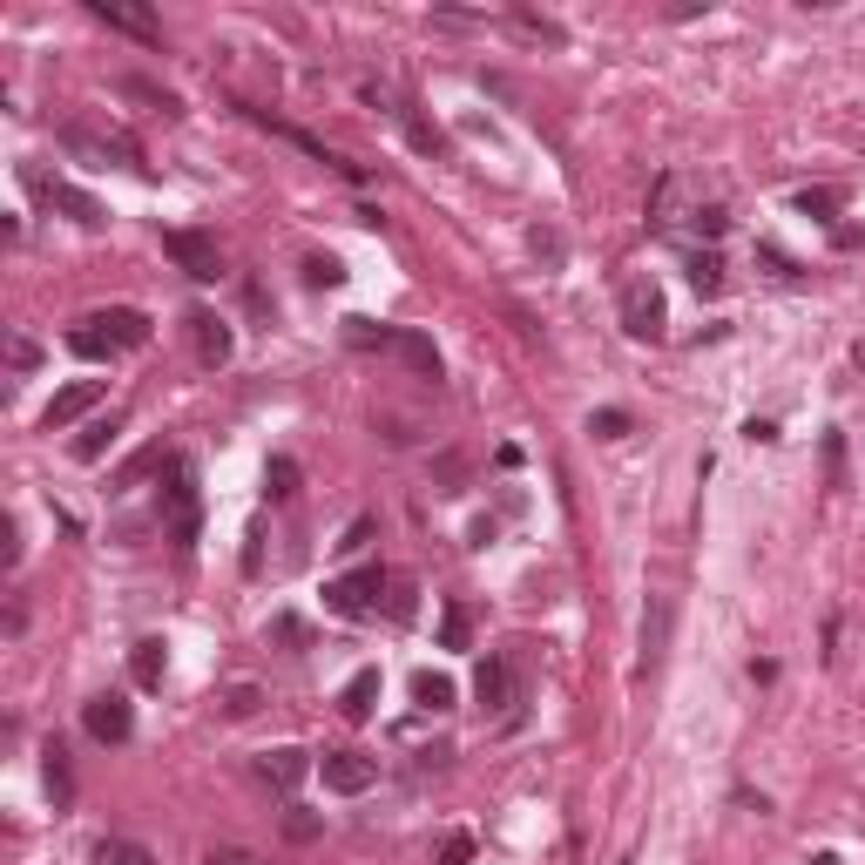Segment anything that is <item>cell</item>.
<instances>
[{"label":"cell","mask_w":865,"mask_h":865,"mask_svg":"<svg viewBox=\"0 0 865 865\" xmlns=\"http://www.w3.org/2000/svg\"><path fill=\"white\" fill-rule=\"evenodd\" d=\"M162 250L177 257V265H183L197 285H210V278L223 271V257H217V243H210L203 230H162Z\"/></svg>","instance_id":"cell-6"},{"label":"cell","mask_w":865,"mask_h":865,"mask_svg":"<svg viewBox=\"0 0 865 865\" xmlns=\"http://www.w3.org/2000/svg\"><path fill=\"white\" fill-rule=\"evenodd\" d=\"M28 183H34V190H41V197H48L54 210H68V217L81 223V230H102V223H109V210H102V203H96L89 190H74V183H41L34 169H28Z\"/></svg>","instance_id":"cell-10"},{"label":"cell","mask_w":865,"mask_h":865,"mask_svg":"<svg viewBox=\"0 0 865 865\" xmlns=\"http://www.w3.org/2000/svg\"><path fill=\"white\" fill-rule=\"evenodd\" d=\"M285 832H291V838H318L325 825H318L311 812H298V805H291V812H285Z\"/></svg>","instance_id":"cell-36"},{"label":"cell","mask_w":865,"mask_h":865,"mask_svg":"<svg viewBox=\"0 0 865 865\" xmlns=\"http://www.w3.org/2000/svg\"><path fill=\"white\" fill-rule=\"evenodd\" d=\"M798 210H812V217H825V210H838V197H832V190H805V197H798Z\"/></svg>","instance_id":"cell-37"},{"label":"cell","mask_w":865,"mask_h":865,"mask_svg":"<svg viewBox=\"0 0 865 865\" xmlns=\"http://www.w3.org/2000/svg\"><path fill=\"white\" fill-rule=\"evenodd\" d=\"M412 704H419V710H454V683L432 676V669H419V676H412Z\"/></svg>","instance_id":"cell-17"},{"label":"cell","mask_w":865,"mask_h":865,"mask_svg":"<svg viewBox=\"0 0 865 865\" xmlns=\"http://www.w3.org/2000/svg\"><path fill=\"white\" fill-rule=\"evenodd\" d=\"M689 285H697L704 298H717V291H724V257H717V250H697V257H689Z\"/></svg>","instance_id":"cell-21"},{"label":"cell","mask_w":865,"mask_h":865,"mask_svg":"<svg viewBox=\"0 0 865 865\" xmlns=\"http://www.w3.org/2000/svg\"><path fill=\"white\" fill-rule=\"evenodd\" d=\"M89 858H96V865H156V858H149V845H136V838H102Z\"/></svg>","instance_id":"cell-20"},{"label":"cell","mask_w":865,"mask_h":865,"mask_svg":"<svg viewBox=\"0 0 865 865\" xmlns=\"http://www.w3.org/2000/svg\"><path fill=\"white\" fill-rule=\"evenodd\" d=\"M102 392H109L102 379H74V386H61V392L48 399V412H41V426H48V432H61V426H74L81 412H89V406L102 399Z\"/></svg>","instance_id":"cell-11"},{"label":"cell","mask_w":865,"mask_h":865,"mask_svg":"<svg viewBox=\"0 0 865 865\" xmlns=\"http://www.w3.org/2000/svg\"><path fill=\"white\" fill-rule=\"evenodd\" d=\"M48 792H54V805H68V792H74V785H68V750H61V744H48Z\"/></svg>","instance_id":"cell-27"},{"label":"cell","mask_w":865,"mask_h":865,"mask_svg":"<svg viewBox=\"0 0 865 865\" xmlns=\"http://www.w3.org/2000/svg\"><path fill=\"white\" fill-rule=\"evenodd\" d=\"M81 730H89L96 744H129L136 717H129V704L116 697V689H102V697H89V704H81Z\"/></svg>","instance_id":"cell-5"},{"label":"cell","mask_w":865,"mask_h":865,"mask_svg":"<svg viewBox=\"0 0 865 865\" xmlns=\"http://www.w3.org/2000/svg\"><path fill=\"white\" fill-rule=\"evenodd\" d=\"M318 777H325V792H338V798H359V792H372L379 764H372V757H359V750H325V757H318Z\"/></svg>","instance_id":"cell-4"},{"label":"cell","mask_w":865,"mask_h":865,"mask_svg":"<svg viewBox=\"0 0 865 865\" xmlns=\"http://www.w3.org/2000/svg\"><path fill=\"white\" fill-rule=\"evenodd\" d=\"M663 291H656V278H629L623 285V331L629 338H663Z\"/></svg>","instance_id":"cell-3"},{"label":"cell","mask_w":865,"mask_h":865,"mask_svg":"<svg viewBox=\"0 0 865 865\" xmlns=\"http://www.w3.org/2000/svg\"><path fill=\"white\" fill-rule=\"evenodd\" d=\"M96 14H102L109 28H122V34H142V41H156V21H149L142 8H116V0H96Z\"/></svg>","instance_id":"cell-18"},{"label":"cell","mask_w":865,"mask_h":865,"mask_svg":"<svg viewBox=\"0 0 865 865\" xmlns=\"http://www.w3.org/2000/svg\"><path fill=\"white\" fill-rule=\"evenodd\" d=\"M474 858V838L467 832H447V845H440V865H467Z\"/></svg>","instance_id":"cell-34"},{"label":"cell","mask_w":865,"mask_h":865,"mask_svg":"<svg viewBox=\"0 0 865 865\" xmlns=\"http://www.w3.org/2000/svg\"><path fill=\"white\" fill-rule=\"evenodd\" d=\"M265 487H271V500H291V494H298V460L278 454V460L265 467Z\"/></svg>","instance_id":"cell-26"},{"label":"cell","mask_w":865,"mask_h":865,"mask_svg":"<svg viewBox=\"0 0 865 865\" xmlns=\"http://www.w3.org/2000/svg\"><path fill=\"white\" fill-rule=\"evenodd\" d=\"M805 865H838V858H832V852H812V858H805Z\"/></svg>","instance_id":"cell-41"},{"label":"cell","mask_w":865,"mask_h":865,"mask_svg":"<svg viewBox=\"0 0 865 865\" xmlns=\"http://www.w3.org/2000/svg\"><path fill=\"white\" fill-rule=\"evenodd\" d=\"M474 697H480V710H494V717H507V724H514V704H521V689H514L507 656H487V663L474 669Z\"/></svg>","instance_id":"cell-8"},{"label":"cell","mask_w":865,"mask_h":865,"mask_svg":"<svg viewBox=\"0 0 865 865\" xmlns=\"http://www.w3.org/2000/svg\"><path fill=\"white\" fill-rule=\"evenodd\" d=\"M386 616H392V623H406V616H412V581H406V575H392V581H386Z\"/></svg>","instance_id":"cell-30"},{"label":"cell","mask_w":865,"mask_h":865,"mask_svg":"<svg viewBox=\"0 0 865 865\" xmlns=\"http://www.w3.org/2000/svg\"><path fill=\"white\" fill-rule=\"evenodd\" d=\"M129 669H136V683H142V689H156V683H162V669H169V649H162V643L149 636V643H136Z\"/></svg>","instance_id":"cell-16"},{"label":"cell","mask_w":865,"mask_h":865,"mask_svg":"<svg viewBox=\"0 0 865 865\" xmlns=\"http://www.w3.org/2000/svg\"><path fill=\"white\" fill-rule=\"evenodd\" d=\"M8 359H14L21 372H28V366H41V352H34V345H28V338H14V345H8Z\"/></svg>","instance_id":"cell-38"},{"label":"cell","mask_w":865,"mask_h":865,"mask_svg":"<svg viewBox=\"0 0 865 865\" xmlns=\"http://www.w3.org/2000/svg\"><path fill=\"white\" fill-rule=\"evenodd\" d=\"M305 770H311V757H305V750H291V744L265 757V777H271L278 792H298V785H305Z\"/></svg>","instance_id":"cell-15"},{"label":"cell","mask_w":865,"mask_h":865,"mask_svg":"<svg viewBox=\"0 0 865 865\" xmlns=\"http://www.w3.org/2000/svg\"><path fill=\"white\" fill-rule=\"evenodd\" d=\"M116 426H122L116 412H109V419H96V426H89V432H81V440H74V460H102V447L116 440Z\"/></svg>","instance_id":"cell-24"},{"label":"cell","mask_w":865,"mask_h":865,"mask_svg":"<svg viewBox=\"0 0 865 865\" xmlns=\"http://www.w3.org/2000/svg\"><path fill=\"white\" fill-rule=\"evenodd\" d=\"M89 331H102L116 352H136V345H149V311H136V305H109V311H89L81 318Z\"/></svg>","instance_id":"cell-7"},{"label":"cell","mask_w":865,"mask_h":865,"mask_svg":"<svg viewBox=\"0 0 865 865\" xmlns=\"http://www.w3.org/2000/svg\"><path fill=\"white\" fill-rule=\"evenodd\" d=\"M366 541H372V521H352V528H345V541H338V548L352 555V548H366Z\"/></svg>","instance_id":"cell-39"},{"label":"cell","mask_w":865,"mask_h":865,"mask_svg":"<svg viewBox=\"0 0 865 865\" xmlns=\"http://www.w3.org/2000/svg\"><path fill=\"white\" fill-rule=\"evenodd\" d=\"M61 149L89 156V162H136V142H129V136H96V129H81V122L61 129Z\"/></svg>","instance_id":"cell-12"},{"label":"cell","mask_w":865,"mask_h":865,"mask_svg":"<svg viewBox=\"0 0 865 865\" xmlns=\"http://www.w3.org/2000/svg\"><path fill=\"white\" fill-rule=\"evenodd\" d=\"M386 581H392L386 568H352V575L325 581V609H331V616H345V623H359V616H372V601H379V588H386Z\"/></svg>","instance_id":"cell-2"},{"label":"cell","mask_w":865,"mask_h":865,"mask_svg":"<svg viewBox=\"0 0 865 865\" xmlns=\"http://www.w3.org/2000/svg\"><path fill=\"white\" fill-rule=\"evenodd\" d=\"M345 338H352L359 352H392V359H406L419 379L440 386V352H432L426 331H399V325H372V318H345Z\"/></svg>","instance_id":"cell-1"},{"label":"cell","mask_w":865,"mask_h":865,"mask_svg":"<svg viewBox=\"0 0 865 865\" xmlns=\"http://www.w3.org/2000/svg\"><path fill=\"white\" fill-rule=\"evenodd\" d=\"M535 250H541L548 265H555V257H561V237H555V230H535Z\"/></svg>","instance_id":"cell-40"},{"label":"cell","mask_w":865,"mask_h":865,"mask_svg":"<svg viewBox=\"0 0 865 865\" xmlns=\"http://www.w3.org/2000/svg\"><path fill=\"white\" fill-rule=\"evenodd\" d=\"M116 89H122V96H136V102H156L162 116H177V109H183V102H177V96H169V89H156V81H142V74H122V81H116Z\"/></svg>","instance_id":"cell-23"},{"label":"cell","mask_w":865,"mask_h":865,"mask_svg":"<svg viewBox=\"0 0 865 865\" xmlns=\"http://www.w3.org/2000/svg\"><path fill=\"white\" fill-rule=\"evenodd\" d=\"M265 636H271V643H305L311 629H305L298 616H271V629H265Z\"/></svg>","instance_id":"cell-33"},{"label":"cell","mask_w":865,"mask_h":865,"mask_svg":"<svg viewBox=\"0 0 865 865\" xmlns=\"http://www.w3.org/2000/svg\"><path fill=\"white\" fill-rule=\"evenodd\" d=\"M203 865H265L257 852H243V845H210L203 852Z\"/></svg>","instance_id":"cell-32"},{"label":"cell","mask_w":865,"mask_h":865,"mask_svg":"<svg viewBox=\"0 0 865 865\" xmlns=\"http://www.w3.org/2000/svg\"><path fill=\"white\" fill-rule=\"evenodd\" d=\"M440 643H447V649H467V609H460V601H447V609H440Z\"/></svg>","instance_id":"cell-28"},{"label":"cell","mask_w":865,"mask_h":865,"mask_svg":"<svg viewBox=\"0 0 865 865\" xmlns=\"http://www.w3.org/2000/svg\"><path fill=\"white\" fill-rule=\"evenodd\" d=\"M68 352H81V359H116V345H109L102 331H89V325H74V331H68Z\"/></svg>","instance_id":"cell-25"},{"label":"cell","mask_w":865,"mask_h":865,"mask_svg":"<svg viewBox=\"0 0 865 865\" xmlns=\"http://www.w3.org/2000/svg\"><path fill=\"white\" fill-rule=\"evenodd\" d=\"M825 480L845 487V440H838V432H825Z\"/></svg>","instance_id":"cell-31"},{"label":"cell","mask_w":865,"mask_h":865,"mask_svg":"<svg viewBox=\"0 0 865 865\" xmlns=\"http://www.w3.org/2000/svg\"><path fill=\"white\" fill-rule=\"evenodd\" d=\"M305 285H345V265H338V257H305Z\"/></svg>","instance_id":"cell-29"},{"label":"cell","mask_w":865,"mask_h":865,"mask_svg":"<svg viewBox=\"0 0 865 865\" xmlns=\"http://www.w3.org/2000/svg\"><path fill=\"white\" fill-rule=\"evenodd\" d=\"M190 331H197V359L203 366H223L230 359V325L217 311H190Z\"/></svg>","instance_id":"cell-13"},{"label":"cell","mask_w":865,"mask_h":865,"mask_svg":"<svg viewBox=\"0 0 865 865\" xmlns=\"http://www.w3.org/2000/svg\"><path fill=\"white\" fill-rule=\"evenodd\" d=\"M169 480H177V487H169V535H177V548H190L197 541V480H190L183 460L169 467Z\"/></svg>","instance_id":"cell-9"},{"label":"cell","mask_w":865,"mask_h":865,"mask_svg":"<svg viewBox=\"0 0 865 865\" xmlns=\"http://www.w3.org/2000/svg\"><path fill=\"white\" fill-rule=\"evenodd\" d=\"M663 643H669V595L649 601V623H643V649H649V669L663 663Z\"/></svg>","instance_id":"cell-19"},{"label":"cell","mask_w":865,"mask_h":865,"mask_svg":"<svg viewBox=\"0 0 865 865\" xmlns=\"http://www.w3.org/2000/svg\"><path fill=\"white\" fill-rule=\"evenodd\" d=\"M595 432H601V440H623V432H629V412H595Z\"/></svg>","instance_id":"cell-35"},{"label":"cell","mask_w":865,"mask_h":865,"mask_svg":"<svg viewBox=\"0 0 865 865\" xmlns=\"http://www.w3.org/2000/svg\"><path fill=\"white\" fill-rule=\"evenodd\" d=\"M338 710L352 717V724H366V717L379 710V669H359L352 683H345V689H338Z\"/></svg>","instance_id":"cell-14"},{"label":"cell","mask_w":865,"mask_h":865,"mask_svg":"<svg viewBox=\"0 0 865 865\" xmlns=\"http://www.w3.org/2000/svg\"><path fill=\"white\" fill-rule=\"evenodd\" d=\"M257 710H265V689H257V683H230V689H223V717H230V724H243V717H257Z\"/></svg>","instance_id":"cell-22"}]
</instances>
